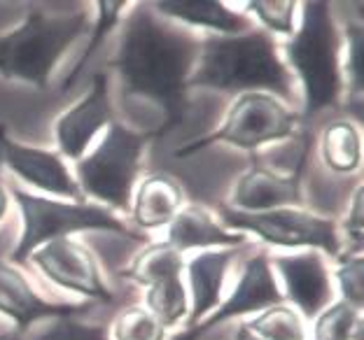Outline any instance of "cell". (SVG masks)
Masks as SVG:
<instances>
[{"label":"cell","mask_w":364,"mask_h":340,"mask_svg":"<svg viewBox=\"0 0 364 340\" xmlns=\"http://www.w3.org/2000/svg\"><path fill=\"white\" fill-rule=\"evenodd\" d=\"M201 38L138 3L122 23L119 47L107 68L119 75L129 96H145L166 114L156 138L178 128L187 114V82L198 59Z\"/></svg>","instance_id":"1"},{"label":"cell","mask_w":364,"mask_h":340,"mask_svg":"<svg viewBox=\"0 0 364 340\" xmlns=\"http://www.w3.org/2000/svg\"><path fill=\"white\" fill-rule=\"evenodd\" d=\"M276 38L252 28L243 35H203L187 89L222 94L267 91L285 105L294 101L292 72L280 59Z\"/></svg>","instance_id":"2"},{"label":"cell","mask_w":364,"mask_h":340,"mask_svg":"<svg viewBox=\"0 0 364 340\" xmlns=\"http://www.w3.org/2000/svg\"><path fill=\"white\" fill-rule=\"evenodd\" d=\"M341 31L336 26L329 3L325 0L304 3L299 28L283 45V63L294 70L301 84L304 112L299 119L304 126L320 112L334 110L341 103Z\"/></svg>","instance_id":"3"},{"label":"cell","mask_w":364,"mask_h":340,"mask_svg":"<svg viewBox=\"0 0 364 340\" xmlns=\"http://www.w3.org/2000/svg\"><path fill=\"white\" fill-rule=\"evenodd\" d=\"M87 28V12L47 14L33 7L19 28L0 35V75L45 91L65 49Z\"/></svg>","instance_id":"4"},{"label":"cell","mask_w":364,"mask_h":340,"mask_svg":"<svg viewBox=\"0 0 364 340\" xmlns=\"http://www.w3.org/2000/svg\"><path fill=\"white\" fill-rule=\"evenodd\" d=\"M12 196L21 212V238L12 252L14 266L28 263V256L38 247L59 238H70L73 234H85V231H110L134 243L145 240V236H140L122 217L98 203L56 201V198L28 194L19 187L12 189Z\"/></svg>","instance_id":"5"},{"label":"cell","mask_w":364,"mask_h":340,"mask_svg":"<svg viewBox=\"0 0 364 340\" xmlns=\"http://www.w3.org/2000/svg\"><path fill=\"white\" fill-rule=\"evenodd\" d=\"M154 138L156 131L136 133L112 121L98 145L75 161V182L82 196L94 198L114 214L129 212L134 187L143 170V152Z\"/></svg>","instance_id":"6"},{"label":"cell","mask_w":364,"mask_h":340,"mask_svg":"<svg viewBox=\"0 0 364 340\" xmlns=\"http://www.w3.org/2000/svg\"><path fill=\"white\" fill-rule=\"evenodd\" d=\"M299 124V114L289 110L280 98L267 94V91H247V94L236 96L220 128L194 140V143L178 147L176 156L187 159V156H194L222 143L255 154L264 145L292 138Z\"/></svg>","instance_id":"7"},{"label":"cell","mask_w":364,"mask_h":340,"mask_svg":"<svg viewBox=\"0 0 364 340\" xmlns=\"http://www.w3.org/2000/svg\"><path fill=\"white\" fill-rule=\"evenodd\" d=\"M222 226L243 236H255L269 247L285 250H316L322 256H341V236L338 224L329 217H320L301 207H280L269 212H238L229 205L218 207Z\"/></svg>","instance_id":"8"},{"label":"cell","mask_w":364,"mask_h":340,"mask_svg":"<svg viewBox=\"0 0 364 340\" xmlns=\"http://www.w3.org/2000/svg\"><path fill=\"white\" fill-rule=\"evenodd\" d=\"M28 263H33L52 285L65 289V292L82 294L98 303L114 301V294L105 285L94 252L80 240H52V243L38 247L28 256Z\"/></svg>","instance_id":"9"},{"label":"cell","mask_w":364,"mask_h":340,"mask_svg":"<svg viewBox=\"0 0 364 340\" xmlns=\"http://www.w3.org/2000/svg\"><path fill=\"white\" fill-rule=\"evenodd\" d=\"M285 303L283 292L278 287V280L273 275L271 259L267 250H259L243 263L241 278L231 289V294L215 308L201 324L194 329H185L173 340H201L205 334H210L215 327L225 324L229 319L243 317V314H255L271 308V305Z\"/></svg>","instance_id":"10"},{"label":"cell","mask_w":364,"mask_h":340,"mask_svg":"<svg viewBox=\"0 0 364 340\" xmlns=\"http://www.w3.org/2000/svg\"><path fill=\"white\" fill-rule=\"evenodd\" d=\"M0 163L7 165L16 177L45 194L70 198L73 203H85L75 175L68 170L59 152L43 147H28L12 140L0 124Z\"/></svg>","instance_id":"11"},{"label":"cell","mask_w":364,"mask_h":340,"mask_svg":"<svg viewBox=\"0 0 364 340\" xmlns=\"http://www.w3.org/2000/svg\"><path fill=\"white\" fill-rule=\"evenodd\" d=\"M271 268L278 270L285 285L283 298L304 319H316L318 314L334 301V285L329 275L325 256L316 250L301 254L269 256Z\"/></svg>","instance_id":"12"},{"label":"cell","mask_w":364,"mask_h":340,"mask_svg":"<svg viewBox=\"0 0 364 340\" xmlns=\"http://www.w3.org/2000/svg\"><path fill=\"white\" fill-rule=\"evenodd\" d=\"M114 121L110 105V75L96 72L89 94L56 121V145L63 159L80 161L91 143Z\"/></svg>","instance_id":"13"},{"label":"cell","mask_w":364,"mask_h":340,"mask_svg":"<svg viewBox=\"0 0 364 340\" xmlns=\"http://www.w3.org/2000/svg\"><path fill=\"white\" fill-rule=\"evenodd\" d=\"M306 161H309V143L304 145L299 163L292 172H280L252 163L231 189V205L238 212H269L280 207H299L301 205V177Z\"/></svg>","instance_id":"14"},{"label":"cell","mask_w":364,"mask_h":340,"mask_svg":"<svg viewBox=\"0 0 364 340\" xmlns=\"http://www.w3.org/2000/svg\"><path fill=\"white\" fill-rule=\"evenodd\" d=\"M85 308L87 305H65L47 301L33 289L28 278L12 261L0 256V314H5V317L14 322V331L23 334L36 322L43 319L77 317L80 312H85Z\"/></svg>","instance_id":"15"},{"label":"cell","mask_w":364,"mask_h":340,"mask_svg":"<svg viewBox=\"0 0 364 340\" xmlns=\"http://www.w3.org/2000/svg\"><path fill=\"white\" fill-rule=\"evenodd\" d=\"M234 259L236 247H229V250H205L185 263L189 278V317L185 322V329L201 324L222 303L227 270Z\"/></svg>","instance_id":"16"},{"label":"cell","mask_w":364,"mask_h":340,"mask_svg":"<svg viewBox=\"0 0 364 340\" xmlns=\"http://www.w3.org/2000/svg\"><path fill=\"white\" fill-rule=\"evenodd\" d=\"M245 240L247 236L225 229L210 210L198 203L182 205L166 226V243L176 247L180 254L189 250H229V247L245 245Z\"/></svg>","instance_id":"17"},{"label":"cell","mask_w":364,"mask_h":340,"mask_svg":"<svg viewBox=\"0 0 364 340\" xmlns=\"http://www.w3.org/2000/svg\"><path fill=\"white\" fill-rule=\"evenodd\" d=\"M152 10L185 28L208 31L205 35H243L255 28L250 16L234 12L220 0H161Z\"/></svg>","instance_id":"18"},{"label":"cell","mask_w":364,"mask_h":340,"mask_svg":"<svg viewBox=\"0 0 364 340\" xmlns=\"http://www.w3.org/2000/svg\"><path fill=\"white\" fill-rule=\"evenodd\" d=\"M182 205H185V192L178 185V180L166 172H154L138 185L129 212L136 229L154 231L168 226Z\"/></svg>","instance_id":"19"},{"label":"cell","mask_w":364,"mask_h":340,"mask_svg":"<svg viewBox=\"0 0 364 340\" xmlns=\"http://www.w3.org/2000/svg\"><path fill=\"white\" fill-rule=\"evenodd\" d=\"M320 159L336 175H350L362 163V136L353 121H334L320 136Z\"/></svg>","instance_id":"20"},{"label":"cell","mask_w":364,"mask_h":340,"mask_svg":"<svg viewBox=\"0 0 364 340\" xmlns=\"http://www.w3.org/2000/svg\"><path fill=\"white\" fill-rule=\"evenodd\" d=\"M182 270H185V256L176 247H171L166 240L164 243L159 240V243L143 247V252L122 270V278L136 282L140 287H152L161 280L180 278Z\"/></svg>","instance_id":"21"},{"label":"cell","mask_w":364,"mask_h":340,"mask_svg":"<svg viewBox=\"0 0 364 340\" xmlns=\"http://www.w3.org/2000/svg\"><path fill=\"white\" fill-rule=\"evenodd\" d=\"M145 308L154 314V319L166 331L180 327L189 317V294L182 280L168 278L147 287Z\"/></svg>","instance_id":"22"},{"label":"cell","mask_w":364,"mask_h":340,"mask_svg":"<svg viewBox=\"0 0 364 340\" xmlns=\"http://www.w3.org/2000/svg\"><path fill=\"white\" fill-rule=\"evenodd\" d=\"M346 61L341 65L343 87L348 89L346 110H353L358 121L362 119V91H364V31L360 21H348L343 28Z\"/></svg>","instance_id":"23"},{"label":"cell","mask_w":364,"mask_h":340,"mask_svg":"<svg viewBox=\"0 0 364 340\" xmlns=\"http://www.w3.org/2000/svg\"><path fill=\"white\" fill-rule=\"evenodd\" d=\"M96 7H98V12H96L94 28H91V43L85 47V52H82V56L75 63V68L65 75V79H63V84H61V94H68V91L75 87V82L82 77V72H85L87 63L98 54V49H101V45L105 43V38L110 35V31L124 19L127 3H122V0H98Z\"/></svg>","instance_id":"24"},{"label":"cell","mask_w":364,"mask_h":340,"mask_svg":"<svg viewBox=\"0 0 364 340\" xmlns=\"http://www.w3.org/2000/svg\"><path fill=\"white\" fill-rule=\"evenodd\" d=\"M245 327L259 340H309L304 317L287 303L262 310L255 319L245 322Z\"/></svg>","instance_id":"25"},{"label":"cell","mask_w":364,"mask_h":340,"mask_svg":"<svg viewBox=\"0 0 364 340\" xmlns=\"http://www.w3.org/2000/svg\"><path fill=\"white\" fill-rule=\"evenodd\" d=\"M313 340H362V312L346 301H332L313 319Z\"/></svg>","instance_id":"26"},{"label":"cell","mask_w":364,"mask_h":340,"mask_svg":"<svg viewBox=\"0 0 364 340\" xmlns=\"http://www.w3.org/2000/svg\"><path fill=\"white\" fill-rule=\"evenodd\" d=\"M110 340H166V329L143 305H129L107 329Z\"/></svg>","instance_id":"27"},{"label":"cell","mask_w":364,"mask_h":340,"mask_svg":"<svg viewBox=\"0 0 364 340\" xmlns=\"http://www.w3.org/2000/svg\"><path fill=\"white\" fill-rule=\"evenodd\" d=\"M245 10L262 23L269 35L292 38L296 31V3L294 0H252Z\"/></svg>","instance_id":"28"},{"label":"cell","mask_w":364,"mask_h":340,"mask_svg":"<svg viewBox=\"0 0 364 340\" xmlns=\"http://www.w3.org/2000/svg\"><path fill=\"white\" fill-rule=\"evenodd\" d=\"M336 266V285L341 289V301L353 305L355 310L362 312L364 305V256L346 252L338 256Z\"/></svg>","instance_id":"29"},{"label":"cell","mask_w":364,"mask_h":340,"mask_svg":"<svg viewBox=\"0 0 364 340\" xmlns=\"http://www.w3.org/2000/svg\"><path fill=\"white\" fill-rule=\"evenodd\" d=\"M40 340H110L105 327L85 324L77 322V317L56 319L52 329H47Z\"/></svg>","instance_id":"30"},{"label":"cell","mask_w":364,"mask_h":340,"mask_svg":"<svg viewBox=\"0 0 364 340\" xmlns=\"http://www.w3.org/2000/svg\"><path fill=\"white\" fill-rule=\"evenodd\" d=\"M362 207H364L362 187H358V192H355V196H353V205L348 207V214H346V221H343L346 245H348V250L346 252H350V254H362V236H364Z\"/></svg>","instance_id":"31"},{"label":"cell","mask_w":364,"mask_h":340,"mask_svg":"<svg viewBox=\"0 0 364 340\" xmlns=\"http://www.w3.org/2000/svg\"><path fill=\"white\" fill-rule=\"evenodd\" d=\"M0 168H3V163H0ZM7 207H10V192L5 189L3 185V177H0V221L7 214Z\"/></svg>","instance_id":"32"},{"label":"cell","mask_w":364,"mask_h":340,"mask_svg":"<svg viewBox=\"0 0 364 340\" xmlns=\"http://www.w3.org/2000/svg\"><path fill=\"white\" fill-rule=\"evenodd\" d=\"M234 340H259V338H257V336H252L250 331H247L245 324H241V327H238V331H236Z\"/></svg>","instance_id":"33"},{"label":"cell","mask_w":364,"mask_h":340,"mask_svg":"<svg viewBox=\"0 0 364 340\" xmlns=\"http://www.w3.org/2000/svg\"><path fill=\"white\" fill-rule=\"evenodd\" d=\"M7 340H21V334H19V331H10V338H7Z\"/></svg>","instance_id":"34"},{"label":"cell","mask_w":364,"mask_h":340,"mask_svg":"<svg viewBox=\"0 0 364 340\" xmlns=\"http://www.w3.org/2000/svg\"><path fill=\"white\" fill-rule=\"evenodd\" d=\"M10 338V331H7V334H0V340H7Z\"/></svg>","instance_id":"35"}]
</instances>
